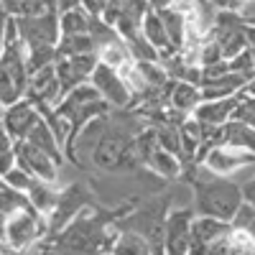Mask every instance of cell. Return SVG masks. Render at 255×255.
<instances>
[{"instance_id": "9", "label": "cell", "mask_w": 255, "mask_h": 255, "mask_svg": "<svg viewBox=\"0 0 255 255\" xmlns=\"http://www.w3.org/2000/svg\"><path fill=\"white\" fill-rule=\"evenodd\" d=\"M20 41L26 49H41V46H59L61 28H59V13H41V15H20L18 18Z\"/></svg>"}, {"instance_id": "45", "label": "cell", "mask_w": 255, "mask_h": 255, "mask_svg": "<svg viewBox=\"0 0 255 255\" xmlns=\"http://www.w3.org/2000/svg\"><path fill=\"white\" fill-rule=\"evenodd\" d=\"M0 61H3V41H0Z\"/></svg>"}, {"instance_id": "29", "label": "cell", "mask_w": 255, "mask_h": 255, "mask_svg": "<svg viewBox=\"0 0 255 255\" xmlns=\"http://www.w3.org/2000/svg\"><path fill=\"white\" fill-rule=\"evenodd\" d=\"M230 69L235 74H243L248 79H255V61H253V51L245 49L243 54H238L235 59H230Z\"/></svg>"}, {"instance_id": "31", "label": "cell", "mask_w": 255, "mask_h": 255, "mask_svg": "<svg viewBox=\"0 0 255 255\" xmlns=\"http://www.w3.org/2000/svg\"><path fill=\"white\" fill-rule=\"evenodd\" d=\"M220 61H225V56H222V49L215 44V41H207L204 46H199V59H197V64L204 69V67H212V64H220Z\"/></svg>"}, {"instance_id": "6", "label": "cell", "mask_w": 255, "mask_h": 255, "mask_svg": "<svg viewBox=\"0 0 255 255\" xmlns=\"http://www.w3.org/2000/svg\"><path fill=\"white\" fill-rule=\"evenodd\" d=\"M92 204H95V197H92V191L84 184H69L67 189H59V202H56L54 212L46 217V225H49V235L46 238L59 235V232L67 227L79 212H84Z\"/></svg>"}, {"instance_id": "13", "label": "cell", "mask_w": 255, "mask_h": 255, "mask_svg": "<svg viewBox=\"0 0 255 255\" xmlns=\"http://www.w3.org/2000/svg\"><path fill=\"white\" fill-rule=\"evenodd\" d=\"M15 156H18V166L28 171L33 179H41V181H49V184H56V174H59V163L46 156L44 151H38L36 145H31L28 140H18L15 143Z\"/></svg>"}, {"instance_id": "1", "label": "cell", "mask_w": 255, "mask_h": 255, "mask_svg": "<svg viewBox=\"0 0 255 255\" xmlns=\"http://www.w3.org/2000/svg\"><path fill=\"white\" fill-rule=\"evenodd\" d=\"M125 209L108 212L97 204L87 207L64 227L59 235L46 238L44 243H38V253L44 255H110V248L118 238V222L123 220L120 215Z\"/></svg>"}, {"instance_id": "19", "label": "cell", "mask_w": 255, "mask_h": 255, "mask_svg": "<svg viewBox=\"0 0 255 255\" xmlns=\"http://www.w3.org/2000/svg\"><path fill=\"white\" fill-rule=\"evenodd\" d=\"M220 143L230 145V148H238V151L255 153V130L250 125L240 123V120H230L227 125H222V130H220Z\"/></svg>"}, {"instance_id": "39", "label": "cell", "mask_w": 255, "mask_h": 255, "mask_svg": "<svg viewBox=\"0 0 255 255\" xmlns=\"http://www.w3.org/2000/svg\"><path fill=\"white\" fill-rule=\"evenodd\" d=\"M8 215H3L0 212V245H5V240H8Z\"/></svg>"}, {"instance_id": "37", "label": "cell", "mask_w": 255, "mask_h": 255, "mask_svg": "<svg viewBox=\"0 0 255 255\" xmlns=\"http://www.w3.org/2000/svg\"><path fill=\"white\" fill-rule=\"evenodd\" d=\"M74 8H82V0H56L59 13H67V10H74Z\"/></svg>"}, {"instance_id": "43", "label": "cell", "mask_w": 255, "mask_h": 255, "mask_svg": "<svg viewBox=\"0 0 255 255\" xmlns=\"http://www.w3.org/2000/svg\"><path fill=\"white\" fill-rule=\"evenodd\" d=\"M3 115H5V105H3V100H0V123H3Z\"/></svg>"}, {"instance_id": "20", "label": "cell", "mask_w": 255, "mask_h": 255, "mask_svg": "<svg viewBox=\"0 0 255 255\" xmlns=\"http://www.w3.org/2000/svg\"><path fill=\"white\" fill-rule=\"evenodd\" d=\"M26 197H28V202H31V207L36 212H41L44 217H49L54 212V207H56V202H59V189L54 184H49V181L33 179L31 189L26 191Z\"/></svg>"}, {"instance_id": "27", "label": "cell", "mask_w": 255, "mask_h": 255, "mask_svg": "<svg viewBox=\"0 0 255 255\" xmlns=\"http://www.w3.org/2000/svg\"><path fill=\"white\" fill-rule=\"evenodd\" d=\"M232 120H240L245 125H250L255 130V97L240 92V100H238V108H235V115H232Z\"/></svg>"}, {"instance_id": "38", "label": "cell", "mask_w": 255, "mask_h": 255, "mask_svg": "<svg viewBox=\"0 0 255 255\" xmlns=\"http://www.w3.org/2000/svg\"><path fill=\"white\" fill-rule=\"evenodd\" d=\"M176 3H179V0H148L151 10H166V8H174Z\"/></svg>"}, {"instance_id": "32", "label": "cell", "mask_w": 255, "mask_h": 255, "mask_svg": "<svg viewBox=\"0 0 255 255\" xmlns=\"http://www.w3.org/2000/svg\"><path fill=\"white\" fill-rule=\"evenodd\" d=\"M15 166H18L15 148H13V151H3V153H0V179H3L5 174H10Z\"/></svg>"}, {"instance_id": "14", "label": "cell", "mask_w": 255, "mask_h": 255, "mask_svg": "<svg viewBox=\"0 0 255 255\" xmlns=\"http://www.w3.org/2000/svg\"><path fill=\"white\" fill-rule=\"evenodd\" d=\"M38 118H41L38 108L28 97H23V100H18L15 105H10V108H5V115H3V123L0 125H3L8 130V135L18 143V140H26V135L31 133V128L38 123Z\"/></svg>"}, {"instance_id": "17", "label": "cell", "mask_w": 255, "mask_h": 255, "mask_svg": "<svg viewBox=\"0 0 255 255\" xmlns=\"http://www.w3.org/2000/svg\"><path fill=\"white\" fill-rule=\"evenodd\" d=\"M140 33H143L148 41H151V46L158 51L161 59H168V56L179 54V51L171 46V38H168V33H166V26H163V20H161V13H158V10H148V15L143 18Z\"/></svg>"}, {"instance_id": "11", "label": "cell", "mask_w": 255, "mask_h": 255, "mask_svg": "<svg viewBox=\"0 0 255 255\" xmlns=\"http://www.w3.org/2000/svg\"><path fill=\"white\" fill-rule=\"evenodd\" d=\"M97 54H77V56H64L56 59V77L61 82L64 95L77 90L79 84H87L92 79V72L97 69Z\"/></svg>"}, {"instance_id": "16", "label": "cell", "mask_w": 255, "mask_h": 255, "mask_svg": "<svg viewBox=\"0 0 255 255\" xmlns=\"http://www.w3.org/2000/svg\"><path fill=\"white\" fill-rule=\"evenodd\" d=\"M166 97H168V105H171L176 113L191 115L199 108V102H202V87H197V84H191V82L174 79L166 87Z\"/></svg>"}, {"instance_id": "25", "label": "cell", "mask_w": 255, "mask_h": 255, "mask_svg": "<svg viewBox=\"0 0 255 255\" xmlns=\"http://www.w3.org/2000/svg\"><path fill=\"white\" fill-rule=\"evenodd\" d=\"M28 207H31V202H28V197L23 194V191L10 189L5 181L0 184V212H3V215L13 217V215H18V212H23Z\"/></svg>"}, {"instance_id": "40", "label": "cell", "mask_w": 255, "mask_h": 255, "mask_svg": "<svg viewBox=\"0 0 255 255\" xmlns=\"http://www.w3.org/2000/svg\"><path fill=\"white\" fill-rule=\"evenodd\" d=\"M243 92H245V95H250V97H255V79H250V82H248V87H245Z\"/></svg>"}, {"instance_id": "22", "label": "cell", "mask_w": 255, "mask_h": 255, "mask_svg": "<svg viewBox=\"0 0 255 255\" xmlns=\"http://www.w3.org/2000/svg\"><path fill=\"white\" fill-rule=\"evenodd\" d=\"M161 13V20H163V26H166V33L168 38H171V46L181 54L184 44H186V15L176 8H166V10H158Z\"/></svg>"}, {"instance_id": "30", "label": "cell", "mask_w": 255, "mask_h": 255, "mask_svg": "<svg viewBox=\"0 0 255 255\" xmlns=\"http://www.w3.org/2000/svg\"><path fill=\"white\" fill-rule=\"evenodd\" d=\"M3 181H5L10 189H15V191H23V194H26V191L31 189V184H33V176H31L28 171H23L20 166H15L10 174H5V176H3Z\"/></svg>"}, {"instance_id": "44", "label": "cell", "mask_w": 255, "mask_h": 255, "mask_svg": "<svg viewBox=\"0 0 255 255\" xmlns=\"http://www.w3.org/2000/svg\"><path fill=\"white\" fill-rule=\"evenodd\" d=\"M0 255H8V245H0Z\"/></svg>"}, {"instance_id": "2", "label": "cell", "mask_w": 255, "mask_h": 255, "mask_svg": "<svg viewBox=\"0 0 255 255\" xmlns=\"http://www.w3.org/2000/svg\"><path fill=\"white\" fill-rule=\"evenodd\" d=\"M181 179H186L194 191V212L199 217H215L232 225L240 207L245 204L240 181L212 174L204 163L184 166Z\"/></svg>"}, {"instance_id": "42", "label": "cell", "mask_w": 255, "mask_h": 255, "mask_svg": "<svg viewBox=\"0 0 255 255\" xmlns=\"http://www.w3.org/2000/svg\"><path fill=\"white\" fill-rule=\"evenodd\" d=\"M8 255H28V250H13V248H8Z\"/></svg>"}, {"instance_id": "47", "label": "cell", "mask_w": 255, "mask_h": 255, "mask_svg": "<svg viewBox=\"0 0 255 255\" xmlns=\"http://www.w3.org/2000/svg\"><path fill=\"white\" fill-rule=\"evenodd\" d=\"M0 184H3V179H0Z\"/></svg>"}, {"instance_id": "12", "label": "cell", "mask_w": 255, "mask_h": 255, "mask_svg": "<svg viewBox=\"0 0 255 255\" xmlns=\"http://www.w3.org/2000/svg\"><path fill=\"white\" fill-rule=\"evenodd\" d=\"M212 174L217 176H235L238 171H243L245 166H255V153L248 151H238V148H230V145H212L204 161H202Z\"/></svg>"}, {"instance_id": "33", "label": "cell", "mask_w": 255, "mask_h": 255, "mask_svg": "<svg viewBox=\"0 0 255 255\" xmlns=\"http://www.w3.org/2000/svg\"><path fill=\"white\" fill-rule=\"evenodd\" d=\"M240 186H243V197H245V204H253V207H255V174H253L250 179H245Z\"/></svg>"}, {"instance_id": "36", "label": "cell", "mask_w": 255, "mask_h": 255, "mask_svg": "<svg viewBox=\"0 0 255 255\" xmlns=\"http://www.w3.org/2000/svg\"><path fill=\"white\" fill-rule=\"evenodd\" d=\"M13 148H15V140L8 135L5 128L0 125V153H3V151H13Z\"/></svg>"}, {"instance_id": "3", "label": "cell", "mask_w": 255, "mask_h": 255, "mask_svg": "<svg viewBox=\"0 0 255 255\" xmlns=\"http://www.w3.org/2000/svg\"><path fill=\"white\" fill-rule=\"evenodd\" d=\"M138 135H140V123L138 115H123L108 118V128L92 153V166L102 171H125L138 163Z\"/></svg>"}, {"instance_id": "4", "label": "cell", "mask_w": 255, "mask_h": 255, "mask_svg": "<svg viewBox=\"0 0 255 255\" xmlns=\"http://www.w3.org/2000/svg\"><path fill=\"white\" fill-rule=\"evenodd\" d=\"M54 110L72 123V140H74V138L82 133L84 125H90V123L97 120V118L110 115L113 108L100 97V92L87 82V84H79L77 90H72V92L64 95V100L56 105ZM69 145H72V143H69Z\"/></svg>"}, {"instance_id": "41", "label": "cell", "mask_w": 255, "mask_h": 255, "mask_svg": "<svg viewBox=\"0 0 255 255\" xmlns=\"http://www.w3.org/2000/svg\"><path fill=\"white\" fill-rule=\"evenodd\" d=\"M44 8L51 10V13H59V10H56V0H44Z\"/></svg>"}, {"instance_id": "8", "label": "cell", "mask_w": 255, "mask_h": 255, "mask_svg": "<svg viewBox=\"0 0 255 255\" xmlns=\"http://www.w3.org/2000/svg\"><path fill=\"white\" fill-rule=\"evenodd\" d=\"M135 148H138V161H143L153 174H158L161 179H181V174H184L181 158L158 145L153 128L138 135V145Z\"/></svg>"}, {"instance_id": "46", "label": "cell", "mask_w": 255, "mask_h": 255, "mask_svg": "<svg viewBox=\"0 0 255 255\" xmlns=\"http://www.w3.org/2000/svg\"><path fill=\"white\" fill-rule=\"evenodd\" d=\"M250 255H255V248H253V250H250Z\"/></svg>"}, {"instance_id": "18", "label": "cell", "mask_w": 255, "mask_h": 255, "mask_svg": "<svg viewBox=\"0 0 255 255\" xmlns=\"http://www.w3.org/2000/svg\"><path fill=\"white\" fill-rule=\"evenodd\" d=\"M26 140L31 143V145H36L38 151H44L46 156H51L59 166L64 163V158H67V153H64V148L59 145V140H56V135L51 133V128H49V123L44 120V118H38V123L31 128V133L26 135Z\"/></svg>"}, {"instance_id": "28", "label": "cell", "mask_w": 255, "mask_h": 255, "mask_svg": "<svg viewBox=\"0 0 255 255\" xmlns=\"http://www.w3.org/2000/svg\"><path fill=\"white\" fill-rule=\"evenodd\" d=\"M232 227L240 230V232H248L250 238H255V207L253 204H243L240 212L232 220Z\"/></svg>"}, {"instance_id": "15", "label": "cell", "mask_w": 255, "mask_h": 255, "mask_svg": "<svg viewBox=\"0 0 255 255\" xmlns=\"http://www.w3.org/2000/svg\"><path fill=\"white\" fill-rule=\"evenodd\" d=\"M238 100H240V95L225 97V100H204V102H199V108L191 113V118H194L197 123H202V125L222 128L232 120V115H235Z\"/></svg>"}, {"instance_id": "26", "label": "cell", "mask_w": 255, "mask_h": 255, "mask_svg": "<svg viewBox=\"0 0 255 255\" xmlns=\"http://www.w3.org/2000/svg\"><path fill=\"white\" fill-rule=\"evenodd\" d=\"M128 44V49H130V56H133V61H161V56H158V51L151 46V41H148L143 33H135V36H130L125 41Z\"/></svg>"}, {"instance_id": "5", "label": "cell", "mask_w": 255, "mask_h": 255, "mask_svg": "<svg viewBox=\"0 0 255 255\" xmlns=\"http://www.w3.org/2000/svg\"><path fill=\"white\" fill-rule=\"evenodd\" d=\"M212 41L222 49V56L230 61L245 49H250L248 41V23L235 10H217L212 20Z\"/></svg>"}, {"instance_id": "23", "label": "cell", "mask_w": 255, "mask_h": 255, "mask_svg": "<svg viewBox=\"0 0 255 255\" xmlns=\"http://www.w3.org/2000/svg\"><path fill=\"white\" fill-rule=\"evenodd\" d=\"M97 59L102 64H108V67L118 69V72H123V69H128V67H133V64H135L133 56H130V49H128V44L123 38L113 41V44H108V46H102L97 51Z\"/></svg>"}, {"instance_id": "10", "label": "cell", "mask_w": 255, "mask_h": 255, "mask_svg": "<svg viewBox=\"0 0 255 255\" xmlns=\"http://www.w3.org/2000/svg\"><path fill=\"white\" fill-rule=\"evenodd\" d=\"M90 84L100 92V97L110 105V108L115 110H125V108H130V102H133V92L130 87H128V82L123 79V74L113 67H108V64H97V69L92 72V79Z\"/></svg>"}, {"instance_id": "7", "label": "cell", "mask_w": 255, "mask_h": 255, "mask_svg": "<svg viewBox=\"0 0 255 255\" xmlns=\"http://www.w3.org/2000/svg\"><path fill=\"white\" fill-rule=\"evenodd\" d=\"M49 235V225L46 217L36 212L33 207L18 212L8 220V240L5 245L13 250H28L38 243H44V238Z\"/></svg>"}, {"instance_id": "35", "label": "cell", "mask_w": 255, "mask_h": 255, "mask_svg": "<svg viewBox=\"0 0 255 255\" xmlns=\"http://www.w3.org/2000/svg\"><path fill=\"white\" fill-rule=\"evenodd\" d=\"M3 5L10 18H20V13H23V0H3Z\"/></svg>"}, {"instance_id": "34", "label": "cell", "mask_w": 255, "mask_h": 255, "mask_svg": "<svg viewBox=\"0 0 255 255\" xmlns=\"http://www.w3.org/2000/svg\"><path fill=\"white\" fill-rule=\"evenodd\" d=\"M108 3H110V0H82V8L87 10L90 15H100Z\"/></svg>"}, {"instance_id": "21", "label": "cell", "mask_w": 255, "mask_h": 255, "mask_svg": "<svg viewBox=\"0 0 255 255\" xmlns=\"http://www.w3.org/2000/svg\"><path fill=\"white\" fill-rule=\"evenodd\" d=\"M110 255H153V250H151V243L140 232L120 230L113 248H110Z\"/></svg>"}, {"instance_id": "24", "label": "cell", "mask_w": 255, "mask_h": 255, "mask_svg": "<svg viewBox=\"0 0 255 255\" xmlns=\"http://www.w3.org/2000/svg\"><path fill=\"white\" fill-rule=\"evenodd\" d=\"M92 26V15L84 8H74L67 13H59V28L61 36H87Z\"/></svg>"}]
</instances>
